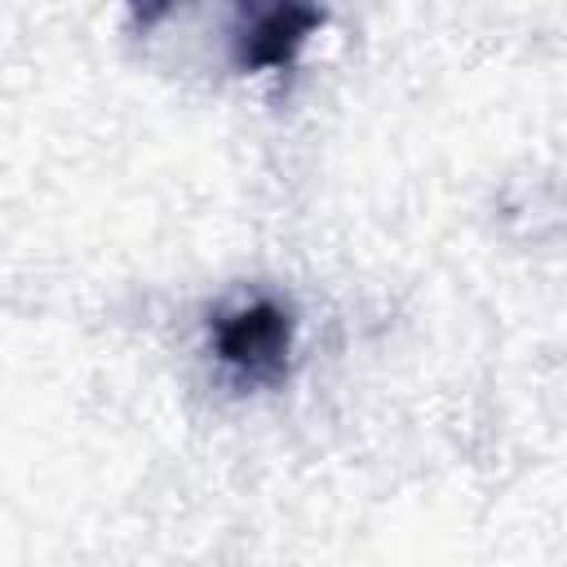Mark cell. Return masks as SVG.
I'll use <instances>...</instances> for the list:
<instances>
[{
  "label": "cell",
  "instance_id": "1",
  "mask_svg": "<svg viewBox=\"0 0 567 567\" xmlns=\"http://www.w3.org/2000/svg\"><path fill=\"white\" fill-rule=\"evenodd\" d=\"M292 346V319L275 301H248L217 319L213 350L226 368H235L244 381H275L288 363Z\"/></svg>",
  "mask_w": 567,
  "mask_h": 567
},
{
  "label": "cell",
  "instance_id": "2",
  "mask_svg": "<svg viewBox=\"0 0 567 567\" xmlns=\"http://www.w3.org/2000/svg\"><path fill=\"white\" fill-rule=\"evenodd\" d=\"M319 27V13L315 9H297V4H284V9H270L257 18V27L244 35V49H239V62L244 66H284L292 62V53L301 49V40Z\"/></svg>",
  "mask_w": 567,
  "mask_h": 567
}]
</instances>
